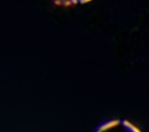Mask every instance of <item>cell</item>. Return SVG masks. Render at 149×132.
<instances>
[{
    "label": "cell",
    "instance_id": "1",
    "mask_svg": "<svg viewBox=\"0 0 149 132\" xmlns=\"http://www.w3.org/2000/svg\"><path fill=\"white\" fill-rule=\"evenodd\" d=\"M95 132H141L137 126L132 123L124 120V119H117V120H110L99 126Z\"/></svg>",
    "mask_w": 149,
    "mask_h": 132
},
{
    "label": "cell",
    "instance_id": "2",
    "mask_svg": "<svg viewBox=\"0 0 149 132\" xmlns=\"http://www.w3.org/2000/svg\"><path fill=\"white\" fill-rule=\"evenodd\" d=\"M86 1H90V0H56V3L60 5H78Z\"/></svg>",
    "mask_w": 149,
    "mask_h": 132
}]
</instances>
